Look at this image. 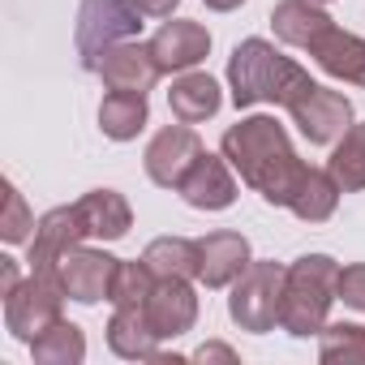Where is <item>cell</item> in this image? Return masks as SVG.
Listing matches in <instances>:
<instances>
[{"label":"cell","instance_id":"cell-10","mask_svg":"<svg viewBox=\"0 0 365 365\" xmlns=\"http://www.w3.org/2000/svg\"><path fill=\"white\" fill-rule=\"evenodd\" d=\"M275 31H279V39H288V43L314 48V43L331 31V18L318 14V9H309L305 0H284V5L275 9Z\"/></svg>","mask_w":365,"mask_h":365},{"label":"cell","instance_id":"cell-6","mask_svg":"<svg viewBox=\"0 0 365 365\" xmlns=\"http://www.w3.org/2000/svg\"><path fill=\"white\" fill-rule=\"evenodd\" d=\"M138 5H129V0H86V9H82V26H78V39H82V52L91 48L95 31H103V43L116 39V35H129L138 31Z\"/></svg>","mask_w":365,"mask_h":365},{"label":"cell","instance_id":"cell-5","mask_svg":"<svg viewBox=\"0 0 365 365\" xmlns=\"http://www.w3.org/2000/svg\"><path fill=\"white\" fill-rule=\"evenodd\" d=\"M207 48H211V35L198 22H172V26H163L155 35L150 56H155V65L163 73V69H190V65H198L207 56Z\"/></svg>","mask_w":365,"mask_h":365},{"label":"cell","instance_id":"cell-20","mask_svg":"<svg viewBox=\"0 0 365 365\" xmlns=\"http://www.w3.org/2000/svg\"><path fill=\"white\" fill-rule=\"evenodd\" d=\"M211 9H232V5H241V0H207Z\"/></svg>","mask_w":365,"mask_h":365},{"label":"cell","instance_id":"cell-13","mask_svg":"<svg viewBox=\"0 0 365 365\" xmlns=\"http://www.w3.org/2000/svg\"><path fill=\"white\" fill-rule=\"evenodd\" d=\"M78 215H82V228H86V232H99V237H120V232L129 228V211H125V202H120L112 190L91 194V198L78 207Z\"/></svg>","mask_w":365,"mask_h":365},{"label":"cell","instance_id":"cell-2","mask_svg":"<svg viewBox=\"0 0 365 365\" xmlns=\"http://www.w3.org/2000/svg\"><path fill=\"white\" fill-rule=\"evenodd\" d=\"M305 91H314V82L284 56H275L262 39H250L237 48L232 56V99L237 108H250L258 99H279L284 108H292Z\"/></svg>","mask_w":365,"mask_h":365},{"label":"cell","instance_id":"cell-11","mask_svg":"<svg viewBox=\"0 0 365 365\" xmlns=\"http://www.w3.org/2000/svg\"><path fill=\"white\" fill-rule=\"evenodd\" d=\"M220 108V86L207 78V73H190V78H180L172 86V112L194 125V120H207L211 112Z\"/></svg>","mask_w":365,"mask_h":365},{"label":"cell","instance_id":"cell-12","mask_svg":"<svg viewBox=\"0 0 365 365\" xmlns=\"http://www.w3.org/2000/svg\"><path fill=\"white\" fill-rule=\"evenodd\" d=\"M99 120H103V133L112 138H133L146 120V99L142 91H112L99 108Z\"/></svg>","mask_w":365,"mask_h":365},{"label":"cell","instance_id":"cell-4","mask_svg":"<svg viewBox=\"0 0 365 365\" xmlns=\"http://www.w3.org/2000/svg\"><path fill=\"white\" fill-rule=\"evenodd\" d=\"M292 116H297V125H301V133L309 142H331V138H339L348 129V116L352 112H348V99L344 95L314 86V91H305L292 103Z\"/></svg>","mask_w":365,"mask_h":365},{"label":"cell","instance_id":"cell-19","mask_svg":"<svg viewBox=\"0 0 365 365\" xmlns=\"http://www.w3.org/2000/svg\"><path fill=\"white\" fill-rule=\"evenodd\" d=\"M133 5H138L142 14H155V18H163V14H172V5H176V0H133Z\"/></svg>","mask_w":365,"mask_h":365},{"label":"cell","instance_id":"cell-15","mask_svg":"<svg viewBox=\"0 0 365 365\" xmlns=\"http://www.w3.org/2000/svg\"><path fill=\"white\" fill-rule=\"evenodd\" d=\"M198 262H202V275L207 284H224L232 271L245 267V241L241 237H211L207 245H198Z\"/></svg>","mask_w":365,"mask_h":365},{"label":"cell","instance_id":"cell-1","mask_svg":"<svg viewBox=\"0 0 365 365\" xmlns=\"http://www.w3.org/2000/svg\"><path fill=\"white\" fill-rule=\"evenodd\" d=\"M224 150L241 168V176L250 180V185H258L271 202H292L297 185L309 172V168H301L292 159V150L284 142V129L275 120H267V116H254L241 129H232L224 138Z\"/></svg>","mask_w":365,"mask_h":365},{"label":"cell","instance_id":"cell-16","mask_svg":"<svg viewBox=\"0 0 365 365\" xmlns=\"http://www.w3.org/2000/svg\"><path fill=\"white\" fill-rule=\"evenodd\" d=\"M297 215H305V220H322V215H331V207H335V185L322 176V172H305V180L297 185V194H292V202H288Z\"/></svg>","mask_w":365,"mask_h":365},{"label":"cell","instance_id":"cell-7","mask_svg":"<svg viewBox=\"0 0 365 365\" xmlns=\"http://www.w3.org/2000/svg\"><path fill=\"white\" fill-rule=\"evenodd\" d=\"M180 194H185V202H194V207L220 211V207L232 202V180H228V172H224L220 159L202 155V159L190 168V176L180 180Z\"/></svg>","mask_w":365,"mask_h":365},{"label":"cell","instance_id":"cell-17","mask_svg":"<svg viewBox=\"0 0 365 365\" xmlns=\"http://www.w3.org/2000/svg\"><path fill=\"white\" fill-rule=\"evenodd\" d=\"M331 172L344 180L348 190H356V185H365V129H352L348 133V142L335 150V159H331Z\"/></svg>","mask_w":365,"mask_h":365},{"label":"cell","instance_id":"cell-14","mask_svg":"<svg viewBox=\"0 0 365 365\" xmlns=\"http://www.w3.org/2000/svg\"><path fill=\"white\" fill-rule=\"evenodd\" d=\"M116 271L112 258L103 254H78L69 267H65V288L78 297V301H95L103 288H108V275Z\"/></svg>","mask_w":365,"mask_h":365},{"label":"cell","instance_id":"cell-3","mask_svg":"<svg viewBox=\"0 0 365 365\" xmlns=\"http://www.w3.org/2000/svg\"><path fill=\"white\" fill-rule=\"evenodd\" d=\"M198 159H202V146H198L194 129H185V125L163 129V133L150 142V150H146L150 180H159V185H180Z\"/></svg>","mask_w":365,"mask_h":365},{"label":"cell","instance_id":"cell-8","mask_svg":"<svg viewBox=\"0 0 365 365\" xmlns=\"http://www.w3.org/2000/svg\"><path fill=\"white\" fill-rule=\"evenodd\" d=\"M99 73L112 82V91H146V82L159 73L155 56L142 48H112L99 65Z\"/></svg>","mask_w":365,"mask_h":365},{"label":"cell","instance_id":"cell-9","mask_svg":"<svg viewBox=\"0 0 365 365\" xmlns=\"http://www.w3.org/2000/svg\"><path fill=\"white\" fill-rule=\"evenodd\" d=\"M314 56L322 61L327 73H335V78H352V82H365V43H361V39L339 35V31H327V35L314 43Z\"/></svg>","mask_w":365,"mask_h":365},{"label":"cell","instance_id":"cell-18","mask_svg":"<svg viewBox=\"0 0 365 365\" xmlns=\"http://www.w3.org/2000/svg\"><path fill=\"white\" fill-rule=\"evenodd\" d=\"M339 292H344V301H352V305L365 309V267L344 271V275H339Z\"/></svg>","mask_w":365,"mask_h":365}]
</instances>
